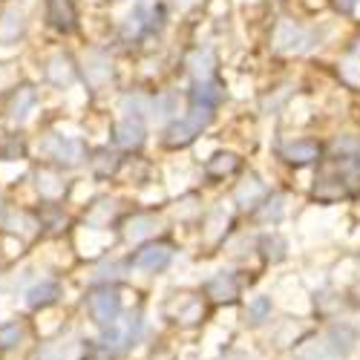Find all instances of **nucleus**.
<instances>
[{
    "mask_svg": "<svg viewBox=\"0 0 360 360\" xmlns=\"http://www.w3.org/2000/svg\"><path fill=\"white\" fill-rule=\"evenodd\" d=\"M207 124H211V110L193 107L188 115L170 122V127L165 130V144H167V147H185V144H191L196 136H202V130H205Z\"/></svg>",
    "mask_w": 360,
    "mask_h": 360,
    "instance_id": "f257e3e1",
    "label": "nucleus"
},
{
    "mask_svg": "<svg viewBox=\"0 0 360 360\" xmlns=\"http://www.w3.org/2000/svg\"><path fill=\"white\" fill-rule=\"evenodd\" d=\"M86 309H89V317H93L98 326L112 328L118 314H122V297H118V291L110 288V285L96 288L93 294L86 297Z\"/></svg>",
    "mask_w": 360,
    "mask_h": 360,
    "instance_id": "f03ea898",
    "label": "nucleus"
},
{
    "mask_svg": "<svg viewBox=\"0 0 360 360\" xmlns=\"http://www.w3.org/2000/svg\"><path fill=\"white\" fill-rule=\"evenodd\" d=\"M41 153L58 165H78L84 159V141L78 139H70V136H58V133H49L44 141H41Z\"/></svg>",
    "mask_w": 360,
    "mask_h": 360,
    "instance_id": "7ed1b4c3",
    "label": "nucleus"
},
{
    "mask_svg": "<svg viewBox=\"0 0 360 360\" xmlns=\"http://www.w3.org/2000/svg\"><path fill=\"white\" fill-rule=\"evenodd\" d=\"M274 44H277L280 52H303V49L311 46V35H309L300 23H294V20H283L280 29H277Z\"/></svg>",
    "mask_w": 360,
    "mask_h": 360,
    "instance_id": "20e7f679",
    "label": "nucleus"
},
{
    "mask_svg": "<svg viewBox=\"0 0 360 360\" xmlns=\"http://www.w3.org/2000/svg\"><path fill=\"white\" fill-rule=\"evenodd\" d=\"M170 257H173V251H170V245H144L141 251H136V257H133V268H139V271H147V274H156V271H162V268H167L170 265Z\"/></svg>",
    "mask_w": 360,
    "mask_h": 360,
    "instance_id": "39448f33",
    "label": "nucleus"
},
{
    "mask_svg": "<svg viewBox=\"0 0 360 360\" xmlns=\"http://www.w3.org/2000/svg\"><path fill=\"white\" fill-rule=\"evenodd\" d=\"M323 156V147L311 139H297V141H288L283 147V159L288 165H297V167H303V165H311Z\"/></svg>",
    "mask_w": 360,
    "mask_h": 360,
    "instance_id": "423d86ee",
    "label": "nucleus"
},
{
    "mask_svg": "<svg viewBox=\"0 0 360 360\" xmlns=\"http://www.w3.org/2000/svg\"><path fill=\"white\" fill-rule=\"evenodd\" d=\"M35 104H38V89L32 84L18 86L12 101H9V118H12L15 124H23L26 118H29V112L35 110Z\"/></svg>",
    "mask_w": 360,
    "mask_h": 360,
    "instance_id": "0eeeda50",
    "label": "nucleus"
},
{
    "mask_svg": "<svg viewBox=\"0 0 360 360\" xmlns=\"http://www.w3.org/2000/svg\"><path fill=\"white\" fill-rule=\"evenodd\" d=\"M46 20L55 32L70 35L75 29V9L70 0H46Z\"/></svg>",
    "mask_w": 360,
    "mask_h": 360,
    "instance_id": "6e6552de",
    "label": "nucleus"
},
{
    "mask_svg": "<svg viewBox=\"0 0 360 360\" xmlns=\"http://www.w3.org/2000/svg\"><path fill=\"white\" fill-rule=\"evenodd\" d=\"M357 343V332H354V326L349 323H338L328 328V335H326V346L328 352H332V357H346Z\"/></svg>",
    "mask_w": 360,
    "mask_h": 360,
    "instance_id": "1a4fd4ad",
    "label": "nucleus"
},
{
    "mask_svg": "<svg viewBox=\"0 0 360 360\" xmlns=\"http://www.w3.org/2000/svg\"><path fill=\"white\" fill-rule=\"evenodd\" d=\"M222 86L217 84V81H211V78H205V81H196L193 84V89H191V101H193V107H199V110H214L219 101H222Z\"/></svg>",
    "mask_w": 360,
    "mask_h": 360,
    "instance_id": "9d476101",
    "label": "nucleus"
},
{
    "mask_svg": "<svg viewBox=\"0 0 360 360\" xmlns=\"http://www.w3.org/2000/svg\"><path fill=\"white\" fill-rule=\"evenodd\" d=\"M58 297H61V285L52 283V280H44V283H38V285H32L26 291V306L29 309H44V306H52Z\"/></svg>",
    "mask_w": 360,
    "mask_h": 360,
    "instance_id": "9b49d317",
    "label": "nucleus"
},
{
    "mask_svg": "<svg viewBox=\"0 0 360 360\" xmlns=\"http://www.w3.org/2000/svg\"><path fill=\"white\" fill-rule=\"evenodd\" d=\"M26 20L20 9H6L0 15V44H18V38L23 35Z\"/></svg>",
    "mask_w": 360,
    "mask_h": 360,
    "instance_id": "f8f14e48",
    "label": "nucleus"
},
{
    "mask_svg": "<svg viewBox=\"0 0 360 360\" xmlns=\"http://www.w3.org/2000/svg\"><path fill=\"white\" fill-rule=\"evenodd\" d=\"M112 136L122 147H141L144 144V124L139 118H124V122L115 124Z\"/></svg>",
    "mask_w": 360,
    "mask_h": 360,
    "instance_id": "ddd939ff",
    "label": "nucleus"
},
{
    "mask_svg": "<svg viewBox=\"0 0 360 360\" xmlns=\"http://www.w3.org/2000/svg\"><path fill=\"white\" fill-rule=\"evenodd\" d=\"M46 78L55 84V86H70L75 81V67L67 55H55L49 58V64H46Z\"/></svg>",
    "mask_w": 360,
    "mask_h": 360,
    "instance_id": "4468645a",
    "label": "nucleus"
},
{
    "mask_svg": "<svg viewBox=\"0 0 360 360\" xmlns=\"http://www.w3.org/2000/svg\"><path fill=\"white\" fill-rule=\"evenodd\" d=\"M205 288H207V294H211L214 300H233L239 294V283H236V277L231 271H219L217 277L207 280Z\"/></svg>",
    "mask_w": 360,
    "mask_h": 360,
    "instance_id": "2eb2a0df",
    "label": "nucleus"
},
{
    "mask_svg": "<svg viewBox=\"0 0 360 360\" xmlns=\"http://www.w3.org/2000/svg\"><path fill=\"white\" fill-rule=\"evenodd\" d=\"M156 231H159V219H156V217L141 214V217H133V219L127 222L124 236H127V239H144V236L156 233Z\"/></svg>",
    "mask_w": 360,
    "mask_h": 360,
    "instance_id": "dca6fc26",
    "label": "nucleus"
},
{
    "mask_svg": "<svg viewBox=\"0 0 360 360\" xmlns=\"http://www.w3.org/2000/svg\"><path fill=\"white\" fill-rule=\"evenodd\" d=\"M259 248H262V254H265L268 262H280V259H285V251H288L285 239H283L280 233H265V236L259 239Z\"/></svg>",
    "mask_w": 360,
    "mask_h": 360,
    "instance_id": "f3484780",
    "label": "nucleus"
},
{
    "mask_svg": "<svg viewBox=\"0 0 360 360\" xmlns=\"http://www.w3.org/2000/svg\"><path fill=\"white\" fill-rule=\"evenodd\" d=\"M262 196H265V188H262L259 179H248V182L239 185V191H236V202L243 207H254L257 199H262Z\"/></svg>",
    "mask_w": 360,
    "mask_h": 360,
    "instance_id": "a211bd4d",
    "label": "nucleus"
},
{
    "mask_svg": "<svg viewBox=\"0 0 360 360\" xmlns=\"http://www.w3.org/2000/svg\"><path fill=\"white\" fill-rule=\"evenodd\" d=\"M214 64H217V58H214L211 49H199V52L191 58V70H193V75H196L199 81H205L207 75H211Z\"/></svg>",
    "mask_w": 360,
    "mask_h": 360,
    "instance_id": "6ab92c4d",
    "label": "nucleus"
},
{
    "mask_svg": "<svg viewBox=\"0 0 360 360\" xmlns=\"http://www.w3.org/2000/svg\"><path fill=\"white\" fill-rule=\"evenodd\" d=\"M93 170H96V176H110V173H115V170H118V156L112 153V150H107V147L96 150Z\"/></svg>",
    "mask_w": 360,
    "mask_h": 360,
    "instance_id": "aec40b11",
    "label": "nucleus"
},
{
    "mask_svg": "<svg viewBox=\"0 0 360 360\" xmlns=\"http://www.w3.org/2000/svg\"><path fill=\"white\" fill-rule=\"evenodd\" d=\"M268 314H271V297H254L251 303H248V311H245V317H248V323H262V320H268Z\"/></svg>",
    "mask_w": 360,
    "mask_h": 360,
    "instance_id": "412c9836",
    "label": "nucleus"
},
{
    "mask_svg": "<svg viewBox=\"0 0 360 360\" xmlns=\"http://www.w3.org/2000/svg\"><path fill=\"white\" fill-rule=\"evenodd\" d=\"M231 170H236V156H231V153H219V156H214L211 162H207V173L217 176V179L231 173Z\"/></svg>",
    "mask_w": 360,
    "mask_h": 360,
    "instance_id": "4be33fe9",
    "label": "nucleus"
},
{
    "mask_svg": "<svg viewBox=\"0 0 360 360\" xmlns=\"http://www.w3.org/2000/svg\"><path fill=\"white\" fill-rule=\"evenodd\" d=\"M23 338V328L18 323H6V326H0V349H15Z\"/></svg>",
    "mask_w": 360,
    "mask_h": 360,
    "instance_id": "5701e85b",
    "label": "nucleus"
},
{
    "mask_svg": "<svg viewBox=\"0 0 360 360\" xmlns=\"http://www.w3.org/2000/svg\"><path fill=\"white\" fill-rule=\"evenodd\" d=\"M280 217H283V196L265 199V205L259 207V219H262V222H277Z\"/></svg>",
    "mask_w": 360,
    "mask_h": 360,
    "instance_id": "b1692460",
    "label": "nucleus"
},
{
    "mask_svg": "<svg viewBox=\"0 0 360 360\" xmlns=\"http://www.w3.org/2000/svg\"><path fill=\"white\" fill-rule=\"evenodd\" d=\"M297 360H332V352H328L326 343H309L306 349H300L297 352Z\"/></svg>",
    "mask_w": 360,
    "mask_h": 360,
    "instance_id": "393cba45",
    "label": "nucleus"
},
{
    "mask_svg": "<svg viewBox=\"0 0 360 360\" xmlns=\"http://www.w3.org/2000/svg\"><path fill=\"white\" fill-rule=\"evenodd\" d=\"M150 110H153L156 118H170L176 112V98L173 96H159L153 104H150Z\"/></svg>",
    "mask_w": 360,
    "mask_h": 360,
    "instance_id": "a878e982",
    "label": "nucleus"
},
{
    "mask_svg": "<svg viewBox=\"0 0 360 360\" xmlns=\"http://www.w3.org/2000/svg\"><path fill=\"white\" fill-rule=\"evenodd\" d=\"M55 182L58 179L52 173H38V188H41L44 196H58L61 193V185H55Z\"/></svg>",
    "mask_w": 360,
    "mask_h": 360,
    "instance_id": "bb28decb",
    "label": "nucleus"
},
{
    "mask_svg": "<svg viewBox=\"0 0 360 360\" xmlns=\"http://www.w3.org/2000/svg\"><path fill=\"white\" fill-rule=\"evenodd\" d=\"M122 271H124V265L112 262V265H104V268H98L93 280H98V283H101V280H115V277H122Z\"/></svg>",
    "mask_w": 360,
    "mask_h": 360,
    "instance_id": "cd10ccee",
    "label": "nucleus"
},
{
    "mask_svg": "<svg viewBox=\"0 0 360 360\" xmlns=\"http://www.w3.org/2000/svg\"><path fill=\"white\" fill-rule=\"evenodd\" d=\"M0 156H4L6 162H15L18 156H23V144H9V147H4V150H0Z\"/></svg>",
    "mask_w": 360,
    "mask_h": 360,
    "instance_id": "c85d7f7f",
    "label": "nucleus"
},
{
    "mask_svg": "<svg viewBox=\"0 0 360 360\" xmlns=\"http://www.w3.org/2000/svg\"><path fill=\"white\" fill-rule=\"evenodd\" d=\"M335 6H338L340 12H352V9L357 6V0H335Z\"/></svg>",
    "mask_w": 360,
    "mask_h": 360,
    "instance_id": "c756f323",
    "label": "nucleus"
},
{
    "mask_svg": "<svg viewBox=\"0 0 360 360\" xmlns=\"http://www.w3.org/2000/svg\"><path fill=\"white\" fill-rule=\"evenodd\" d=\"M9 222V214H6V205L4 202H0V228H4Z\"/></svg>",
    "mask_w": 360,
    "mask_h": 360,
    "instance_id": "7c9ffc66",
    "label": "nucleus"
},
{
    "mask_svg": "<svg viewBox=\"0 0 360 360\" xmlns=\"http://www.w3.org/2000/svg\"><path fill=\"white\" fill-rule=\"evenodd\" d=\"M176 4H179V6H188V4H193V0H176Z\"/></svg>",
    "mask_w": 360,
    "mask_h": 360,
    "instance_id": "2f4dec72",
    "label": "nucleus"
}]
</instances>
